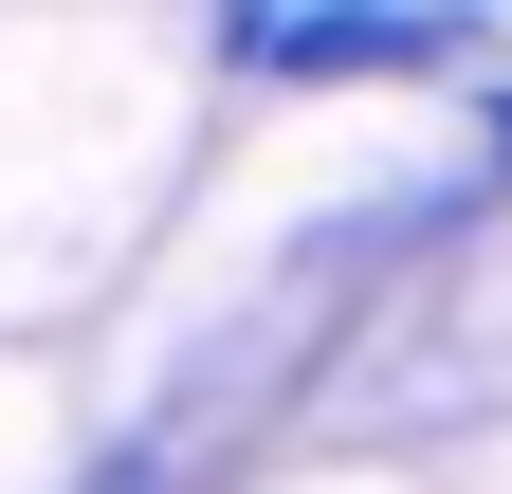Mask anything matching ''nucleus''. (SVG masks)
<instances>
[{
  "instance_id": "1",
  "label": "nucleus",
  "mask_w": 512,
  "mask_h": 494,
  "mask_svg": "<svg viewBox=\"0 0 512 494\" xmlns=\"http://www.w3.org/2000/svg\"><path fill=\"white\" fill-rule=\"evenodd\" d=\"M439 37H476V19H384V0H275V19H220V55L238 74H421Z\"/></svg>"
}]
</instances>
